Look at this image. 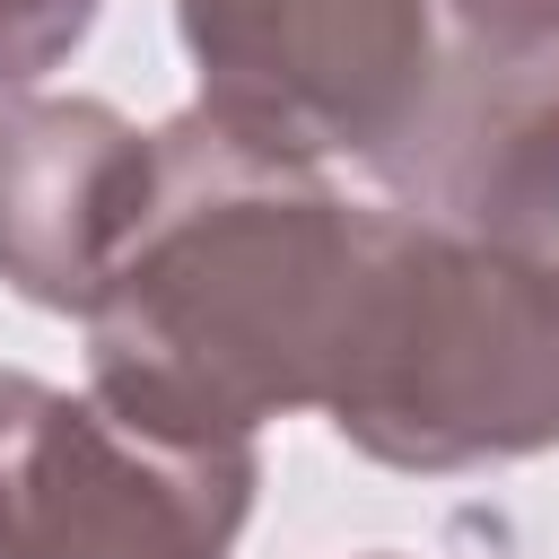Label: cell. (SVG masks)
Masks as SVG:
<instances>
[{"instance_id": "obj_3", "label": "cell", "mask_w": 559, "mask_h": 559, "mask_svg": "<svg viewBox=\"0 0 559 559\" xmlns=\"http://www.w3.org/2000/svg\"><path fill=\"white\" fill-rule=\"evenodd\" d=\"M192 114L297 166H393L445 79L428 0H175Z\"/></svg>"}, {"instance_id": "obj_6", "label": "cell", "mask_w": 559, "mask_h": 559, "mask_svg": "<svg viewBox=\"0 0 559 559\" xmlns=\"http://www.w3.org/2000/svg\"><path fill=\"white\" fill-rule=\"evenodd\" d=\"M384 183L402 210L559 271V61L454 52Z\"/></svg>"}, {"instance_id": "obj_4", "label": "cell", "mask_w": 559, "mask_h": 559, "mask_svg": "<svg viewBox=\"0 0 559 559\" xmlns=\"http://www.w3.org/2000/svg\"><path fill=\"white\" fill-rule=\"evenodd\" d=\"M253 489V445H183L0 367V559H227Z\"/></svg>"}, {"instance_id": "obj_1", "label": "cell", "mask_w": 559, "mask_h": 559, "mask_svg": "<svg viewBox=\"0 0 559 559\" xmlns=\"http://www.w3.org/2000/svg\"><path fill=\"white\" fill-rule=\"evenodd\" d=\"M367 227L376 201H341L323 166L175 114L157 192L79 314L96 402L183 445H253L262 419L323 411Z\"/></svg>"}, {"instance_id": "obj_7", "label": "cell", "mask_w": 559, "mask_h": 559, "mask_svg": "<svg viewBox=\"0 0 559 559\" xmlns=\"http://www.w3.org/2000/svg\"><path fill=\"white\" fill-rule=\"evenodd\" d=\"M87 26H96V0H0V96L61 70Z\"/></svg>"}, {"instance_id": "obj_5", "label": "cell", "mask_w": 559, "mask_h": 559, "mask_svg": "<svg viewBox=\"0 0 559 559\" xmlns=\"http://www.w3.org/2000/svg\"><path fill=\"white\" fill-rule=\"evenodd\" d=\"M157 192V131L105 96L0 105V280L44 314H87Z\"/></svg>"}, {"instance_id": "obj_9", "label": "cell", "mask_w": 559, "mask_h": 559, "mask_svg": "<svg viewBox=\"0 0 559 559\" xmlns=\"http://www.w3.org/2000/svg\"><path fill=\"white\" fill-rule=\"evenodd\" d=\"M376 559H393V550H376Z\"/></svg>"}, {"instance_id": "obj_2", "label": "cell", "mask_w": 559, "mask_h": 559, "mask_svg": "<svg viewBox=\"0 0 559 559\" xmlns=\"http://www.w3.org/2000/svg\"><path fill=\"white\" fill-rule=\"evenodd\" d=\"M341 445L393 472H472L559 445V271L376 201L349 332L323 384Z\"/></svg>"}, {"instance_id": "obj_8", "label": "cell", "mask_w": 559, "mask_h": 559, "mask_svg": "<svg viewBox=\"0 0 559 559\" xmlns=\"http://www.w3.org/2000/svg\"><path fill=\"white\" fill-rule=\"evenodd\" d=\"M472 61H559V0H445Z\"/></svg>"}]
</instances>
